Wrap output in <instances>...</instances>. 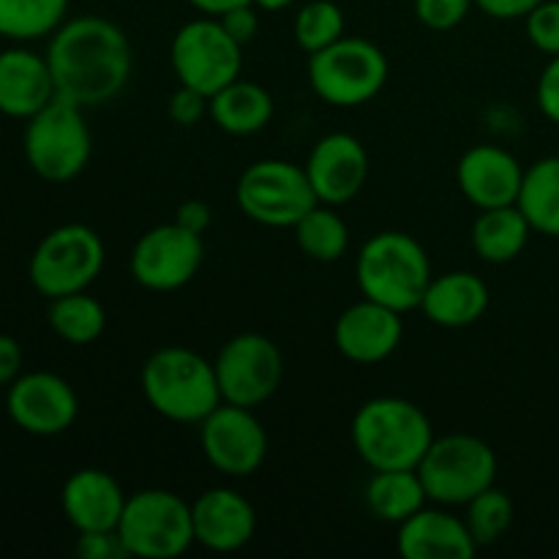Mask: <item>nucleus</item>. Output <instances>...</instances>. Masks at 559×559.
I'll return each mask as SVG.
<instances>
[{"instance_id":"f257e3e1","label":"nucleus","mask_w":559,"mask_h":559,"mask_svg":"<svg viewBox=\"0 0 559 559\" xmlns=\"http://www.w3.org/2000/svg\"><path fill=\"white\" fill-rule=\"evenodd\" d=\"M47 63L58 96L93 109L123 93L134 55L123 27L98 14H85L66 20L49 36Z\"/></svg>"},{"instance_id":"f03ea898","label":"nucleus","mask_w":559,"mask_h":559,"mask_svg":"<svg viewBox=\"0 0 559 559\" xmlns=\"http://www.w3.org/2000/svg\"><path fill=\"white\" fill-rule=\"evenodd\" d=\"M353 448L366 467L415 469L435 442V429L424 409L402 396L369 399L349 426Z\"/></svg>"},{"instance_id":"7ed1b4c3","label":"nucleus","mask_w":559,"mask_h":559,"mask_svg":"<svg viewBox=\"0 0 559 559\" xmlns=\"http://www.w3.org/2000/svg\"><path fill=\"white\" fill-rule=\"evenodd\" d=\"M142 396L173 424L200 426L222 404L216 366L189 347H162L142 364Z\"/></svg>"},{"instance_id":"20e7f679","label":"nucleus","mask_w":559,"mask_h":559,"mask_svg":"<svg viewBox=\"0 0 559 559\" xmlns=\"http://www.w3.org/2000/svg\"><path fill=\"white\" fill-rule=\"evenodd\" d=\"M431 276L435 273L424 246L399 229L371 235L355 260V282L360 295L402 314L420 309Z\"/></svg>"},{"instance_id":"39448f33","label":"nucleus","mask_w":559,"mask_h":559,"mask_svg":"<svg viewBox=\"0 0 559 559\" xmlns=\"http://www.w3.org/2000/svg\"><path fill=\"white\" fill-rule=\"evenodd\" d=\"M27 167L47 183H69L85 173L93 153L91 126L85 109L66 98H52L25 126Z\"/></svg>"},{"instance_id":"423d86ee","label":"nucleus","mask_w":559,"mask_h":559,"mask_svg":"<svg viewBox=\"0 0 559 559\" xmlns=\"http://www.w3.org/2000/svg\"><path fill=\"white\" fill-rule=\"evenodd\" d=\"M309 85L331 107L353 109L377 98L385 87L391 63L374 41L344 36L331 47L309 55Z\"/></svg>"},{"instance_id":"0eeeda50","label":"nucleus","mask_w":559,"mask_h":559,"mask_svg":"<svg viewBox=\"0 0 559 559\" xmlns=\"http://www.w3.org/2000/svg\"><path fill=\"white\" fill-rule=\"evenodd\" d=\"M120 544L134 559H178L194 540L191 502L169 489H142L129 495L118 522Z\"/></svg>"},{"instance_id":"6e6552de","label":"nucleus","mask_w":559,"mask_h":559,"mask_svg":"<svg viewBox=\"0 0 559 559\" xmlns=\"http://www.w3.org/2000/svg\"><path fill=\"white\" fill-rule=\"evenodd\" d=\"M426 495L437 506H467L473 497L495 486L497 453L475 435L435 437L418 467Z\"/></svg>"},{"instance_id":"1a4fd4ad","label":"nucleus","mask_w":559,"mask_h":559,"mask_svg":"<svg viewBox=\"0 0 559 559\" xmlns=\"http://www.w3.org/2000/svg\"><path fill=\"white\" fill-rule=\"evenodd\" d=\"M104 240L87 224H60L38 240L27 262L33 289L44 298H63L91 287L104 271Z\"/></svg>"},{"instance_id":"9d476101","label":"nucleus","mask_w":559,"mask_h":559,"mask_svg":"<svg viewBox=\"0 0 559 559\" xmlns=\"http://www.w3.org/2000/svg\"><path fill=\"white\" fill-rule=\"evenodd\" d=\"M238 207L262 227L293 229L317 205L306 169L284 158H260L240 173Z\"/></svg>"},{"instance_id":"9b49d317","label":"nucleus","mask_w":559,"mask_h":559,"mask_svg":"<svg viewBox=\"0 0 559 559\" xmlns=\"http://www.w3.org/2000/svg\"><path fill=\"white\" fill-rule=\"evenodd\" d=\"M169 63L180 85L211 98L240 76L243 47L224 31L218 16H197L173 36Z\"/></svg>"},{"instance_id":"f8f14e48","label":"nucleus","mask_w":559,"mask_h":559,"mask_svg":"<svg viewBox=\"0 0 559 559\" xmlns=\"http://www.w3.org/2000/svg\"><path fill=\"white\" fill-rule=\"evenodd\" d=\"M213 366H216L222 402L238 404V407H260L267 399H273L284 380L282 349L276 347L273 338L254 331L229 338L218 349Z\"/></svg>"},{"instance_id":"ddd939ff","label":"nucleus","mask_w":559,"mask_h":559,"mask_svg":"<svg viewBox=\"0 0 559 559\" xmlns=\"http://www.w3.org/2000/svg\"><path fill=\"white\" fill-rule=\"evenodd\" d=\"M205 262L202 235L189 233L180 224H158L140 235L131 249V276L151 293H173L194 282Z\"/></svg>"},{"instance_id":"4468645a","label":"nucleus","mask_w":559,"mask_h":559,"mask_svg":"<svg viewBox=\"0 0 559 559\" xmlns=\"http://www.w3.org/2000/svg\"><path fill=\"white\" fill-rule=\"evenodd\" d=\"M207 464L227 478H249L267 459V431L254 409L222 402L200 424Z\"/></svg>"},{"instance_id":"2eb2a0df","label":"nucleus","mask_w":559,"mask_h":559,"mask_svg":"<svg viewBox=\"0 0 559 559\" xmlns=\"http://www.w3.org/2000/svg\"><path fill=\"white\" fill-rule=\"evenodd\" d=\"M5 413L11 424L33 437H58L74 426L80 415V399L69 380L52 371L20 374L9 385Z\"/></svg>"},{"instance_id":"dca6fc26","label":"nucleus","mask_w":559,"mask_h":559,"mask_svg":"<svg viewBox=\"0 0 559 559\" xmlns=\"http://www.w3.org/2000/svg\"><path fill=\"white\" fill-rule=\"evenodd\" d=\"M306 178L322 205H347L369 180V151L358 136L333 131L314 142L304 164Z\"/></svg>"},{"instance_id":"f3484780","label":"nucleus","mask_w":559,"mask_h":559,"mask_svg":"<svg viewBox=\"0 0 559 559\" xmlns=\"http://www.w3.org/2000/svg\"><path fill=\"white\" fill-rule=\"evenodd\" d=\"M404 338L402 311L364 298L347 306L333 325V344L347 360L374 366L391 358Z\"/></svg>"},{"instance_id":"a211bd4d","label":"nucleus","mask_w":559,"mask_h":559,"mask_svg":"<svg viewBox=\"0 0 559 559\" xmlns=\"http://www.w3.org/2000/svg\"><path fill=\"white\" fill-rule=\"evenodd\" d=\"M191 522H194L197 544L216 555L240 551L257 533L254 506L229 486L202 491L191 502Z\"/></svg>"},{"instance_id":"6ab92c4d","label":"nucleus","mask_w":559,"mask_h":559,"mask_svg":"<svg viewBox=\"0 0 559 559\" xmlns=\"http://www.w3.org/2000/svg\"><path fill=\"white\" fill-rule=\"evenodd\" d=\"M524 167L511 151L500 145H475L464 151L456 167V183L464 200L478 211L516 205Z\"/></svg>"},{"instance_id":"aec40b11","label":"nucleus","mask_w":559,"mask_h":559,"mask_svg":"<svg viewBox=\"0 0 559 559\" xmlns=\"http://www.w3.org/2000/svg\"><path fill=\"white\" fill-rule=\"evenodd\" d=\"M129 495L107 469L85 467L66 478L60 489L63 516L76 533H104L118 530Z\"/></svg>"},{"instance_id":"412c9836","label":"nucleus","mask_w":559,"mask_h":559,"mask_svg":"<svg viewBox=\"0 0 559 559\" xmlns=\"http://www.w3.org/2000/svg\"><path fill=\"white\" fill-rule=\"evenodd\" d=\"M52 98H58V91L47 55L27 47H9L0 52V112L27 120Z\"/></svg>"},{"instance_id":"4be33fe9","label":"nucleus","mask_w":559,"mask_h":559,"mask_svg":"<svg viewBox=\"0 0 559 559\" xmlns=\"http://www.w3.org/2000/svg\"><path fill=\"white\" fill-rule=\"evenodd\" d=\"M396 549L404 559H469L478 544L464 519L442 508H420L399 524Z\"/></svg>"},{"instance_id":"5701e85b","label":"nucleus","mask_w":559,"mask_h":559,"mask_svg":"<svg viewBox=\"0 0 559 559\" xmlns=\"http://www.w3.org/2000/svg\"><path fill=\"white\" fill-rule=\"evenodd\" d=\"M489 309V287L473 271H451L431 276L420 311L437 328L459 331L480 320Z\"/></svg>"},{"instance_id":"b1692460","label":"nucleus","mask_w":559,"mask_h":559,"mask_svg":"<svg viewBox=\"0 0 559 559\" xmlns=\"http://www.w3.org/2000/svg\"><path fill=\"white\" fill-rule=\"evenodd\" d=\"M276 104L267 87L251 80H233L211 96V120L233 136L260 134L273 120Z\"/></svg>"},{"instance_id":"393cba45","label":"nucleus","mask_w":559,"mask_h":559,"mask_svg":"<svg viewBox=\"0 0 559 559\" xmlns=\"http://www.w3.org/2000/svg\"><path fill=\"white\" fill-rule=\"evenodd\" d=\"M530 235H533V227L522 207H489V211H480L473 224V249L484 262L506 265L527 249Z\"/></svg>"},{"instance_id":"a878e982","label":"nucleus","mask_w":559,"mask_h":559,"mask_svg":"<svg viewBox=\"0 0 559 559\" xmlns=\"http://www.w3.org/2000/svg\"><path fill=\"white\" fill-rule=\"evenodd\" d=\"M364 497L371 516L396 527L429 502L418 469H374Z\"/></svg>"},{"instance_id":"bb28decb","label":"nucleus","mask_w":559,"mask_h":559,"mask_svg":"<svg viewBox=\"0 0 559 559\" xmlns=\"http://www.w3.org/2000/svg\"><path fill=\"white\" fill-rule=\"evenodd\" d=\"M516 205L527 216L533 233L559 238V156L538 158L524 169Z\"/></svg>"},{"instance_id":"cd10ccee","label":"nucleus","mask_w":559,"mask_h":559,"mask_svg":"<svg viewBox=\"0 0 559 559\" xmlns=\"http://www.w3.org/2000/svg\"><path fill=\"white\" fill-rule=\"evenodd\" d=\"M47 322L55 336L63 338L66 344L87 347V344L98 342L102 333L107 331V309L102 306V300L82 289V293L49 300Z\"/></svg>"},{"instance_id":"c85d7f7f","label":"nucleus","mask_w":559,"mask_h":559,"mask_svg":"<svg viewBox=\"0 0 559 559\" xmlns=\"http://www.w3.org/2000/svg\"><path fill=\"white\" fill-rule=\"evenodd\" d=\"M66 11L69 0H0V38L25 44L52 36Z\"/></svg>"},{"instance_id":"c756f323","label":"nucleus","mask_w":559,"mask_h":559,"mask_svg":"<svg viewBox=\"0 0 559 559\" xmlns=\"http://www.w3.org/2000/svg\"><path fill=\"white\" fill-rule=\"evenodd\" d=\"M295 243L309 260L314 262H338L347 254L349 227L333 205L317 202L304 218L293 227Z\"/></svg>"},{"instance_id":"7c9ffc66","label":"nucleus","mask_w":559,"mask_h":559,"mask_svg":"<svg viewBox=\"0 0 559 559\" xmlns=\"http://www.w3.org/2000/svg\"><path fill=\"white\" fill-rule=\"evenodd\" d=\"M293 36L295 44L306 55H314L336 44L338 38L347 36V20H344L342 5L333 3V0H309V3H304L295 14Z\"/></svg>"},{"instance_id":"2f4dec72","label":"nucleus","mask_w":559,"mask_h":559,"mask_svg":"<svg viewBox=\"0 0 559 559\" xmlns=\"http://www.w3.org/2000/svg\"><path fill=\"white\" fill-rule=\"evenodd\" d=\"M464 508H467L464 522H467V530L475 544H478V549L497 544L511 530L513 513H516L511 497L502 489H497V486H489L486 491H480Z\"/></svg>"},{"instance_id":"473e14b6","label":"nucleus","mask_w":559,"mask_h":559,"mask_svg":"<svg viewBox=\"0 0 559 559\" xmlns=\"http://www.w3.org/2000/svg\"><path fill=\"white\" fill-rule=\"evenodd\" d=\"M527 38L538 52L557 58L559 55V0H544L538 9L524 16Z\"/></svg>"},{"instance_id":"72a5a7b5","label":"nucleus","mask_w":559,"mask_h":559,"mask_svg":"<svg viewBox=\"0 0 559 559\" xmlns=\"http://www.w3.org/2000/svg\"><path fill=\"white\" fill-rule=\"evenodd\" d=\"M415 16L424 27L437 33L453 31L467 20L475 0H415Z\"/></svg>"},{"instance_id":"f704fd0d","label":"nucleus","mask_w":559,"mask_h":559,"mask_svg":"<svg viewBox=\"0 0 559 559\" xmlns=\"http://www.w3.org/2000/svg\"><path fill=\"white\" fill-rule=\"evenodd\" d=\"M167 115L173 118V123L189 129V126L200 123L202 118H211V98H207L205 93L194 91V87L180 85L178 91L169 96Z\"/></svg>"},{"instance_id":"c9c22d12","label":"nucleus","mask_w":559,"mask_h":559,"mask_svg":"<svg viewBox=\"0 0 559 559\" xmlns=\"http://www.w3.org/2000/svg\"><path fill=\"white\" fill-rule=\"evenodd\" d=\"M74 551L80 559H129L123 544H120L118 530H104V533H76Z\"/></svg>"},{"instance_id":"e433bc0d","label":"nucleus","mask_w":559,"mask_h":559,"mask_svg":"<svg viewBox=\"0 0 559 559\" xmlns=\"http://www.w3.org/2000/svg\"><path fill=\"white\" fill-rule=\"evenodd\" d=\"M257 11L260 9H257L254 3H243L238 5V9H229L227 14L218 16V22H222L224 31H227L240 47H246V44L260 33V14H257Z\"/></svg>"},{"instance_id":"4c0bfd02","label":"nucleus","mask_w":559,"mask_h":559,"mask_svg":"<svg viewBox=\"0 0 559 559\" xmlns=\"http://www.w3.org/2000/svg\"><path fill=\"white\" fill-rule=\"evenodd\" d=\"M535 96H538L540 112H544L551 123L559 126V55L551 58L549 63H546V69L540 71Z\"/></svg>"},{"instance_id":"58836bf2","label":"nucleus","mask_w":559,"mask_h":559,"mask_svg":"<svg viewBox=\"0 0 559 559\" xmlns=\"http://www.w3.org/2000/svg\"><path fill=\"white\" fill-rule=\"evenodd\" d=\"M175 224H180V227L189 229V233H194V235H205L213 224L211 205L202 200L180 202L178 211H175Z\"/></svg>"},{"instance_id":"ea45409f","label":"nucleus","mask_w":559,"mask_h":559,"mask_svg":"<svg viewBox=\"0 0 559 559\" xmlns=\"http://www.w3.org/2000/svg\"><path fill=\"white\" fill-rule=\"evenodd\" d=\"M540 3H544V0H475V5H478L486 16L502 22L524 20V16L533 9H538Z\"/></svg>"},{"instance_id":"a19ab883","label":"nucleus","mask_w":559,"mask_h":559,"mask_svg":"<svg viewBox=\"0 0 559 559\" xmlns=\"http://www.w3.org/2000/svg\"><path fill=\"white\" fill-rule=\"evenodd\" d=\"M22 374V347L14 336L0 333V388H9Z\"/></svg>"},{"instance_id":"79ce46f5","label":"nucleus","mask_w":559,"mask_h":559,"mask_svg":"<svg viewBox=\"0 0 559 559\" xmlns=\"http://www.w3.org/2000/svg\"><path fill=\"white\" fill-rule=\"evenodd\" d=\"M243 3H251V0H189V5H194L205 16H222L229 9H238Z\"/></svg>"},{"instance_id":"37998d69","label":"nucleus","mask_w":559,"mask_h":559,"mask_svg":"<svg viewBox=\"0 0 559 559\" xmlns=\"http://www.w3.org/2000/svg\"><path fill=\"white\" fill-rule=\"evenodd\" d=\"M251 3H254L260 11H282V9H289L293 3H298V0H251Z\"/></svg>"}]
</instances>
